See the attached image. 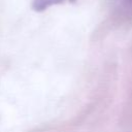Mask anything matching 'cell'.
<instances>
[{"mask_svg": "<svg viewBox=\"0 0 132 132\" xmlns=\"http://www.w3.org/2000/svg\"><path fill=\"white\" fill-rule=\"evenodd\" d=\"M123 2H124L125 5H127L128 7L132 8V0H123Z\"/></svg>", "mask_w": 132, "mask_h": 132, "instance_id": "obj_2", "label": "cell"}, {"mask_svg": "<svg viewBox=\"0 0 132 132\" xmlns=\"http://www.w3.org/2000/svg\"><path fill=\"white\" fill-rule=\"evenodd\" d=\"M64 1H73V0H34V8L36 10H42L53 4H58L62 3Z\"/></svg>", "mask_w": 132, "mask_h": 132, "instance_id": "obj_1", "label": "cell"}]
</instances>
